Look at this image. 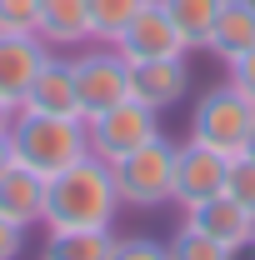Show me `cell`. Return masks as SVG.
<instances>
[{"mask_svg": "<svg viewBox=\"0 0 255 260\" xmlns=\"http://www.w3.org/2000/svg\"><path fill=\"white\" fill-rule=\"evenodd\" d=\"M120 190H115V170L85 155L55 180H45V230H110L120 215Z\"/></svg>", "mask_w": 255, "mask_h": 260, "instance_id": "cell-1", "label": "cell"}, {"mask_svg": "<svg viewBox=\"0 0 255 260\" xmlns=\"http://www.w3.org/2000/svg\"><path fill=\"white\" fill-rule=\"evenodd\" d=\"M10 145H15V165L35 170L40 180H55L60 170H70L75 160L90 155V130H85V120L20 105L15 125H10Z\"/></svg>", "mask_w": 255, "mask_h": 260, "instance_id": "cell-2", "label": "cell"}, {"mask_svg": "<svg viewBox=\"0 0 255 260\" xmlns=\"http://www.w3.org/2000/svg\"><path fill=\"white\" fill-rule=\"evenodd\" d=\"M250 125H255V105L230 80L220 85H210V90H200V100L190 105V135L195 145H205V150H215V155H240L245 150V140H250Z\"/></svg>", "mask_w": 255, "mask_h": 260, "instance_id": "cell-3", "label": "cell"}, {"mask_svg": "<svg viewBox=\"0 0 255 260\" xmlns=\"http://www.w3.org/2000/svg\"><path fill=\"white\" fill-rule=\"evenodd\" d=\"M175 150H180V140L155 135L140 150H130L125 160L110 165L120 205H130V210H160V205H170V190H175Z\"/></svg>", "mask_w": 255, "mask_h": 260, "instance_id": "cell-4", "label": "cell"}, {"mask_svg": "<svg viewBox=\"0 0 255 260\" xmlns=\"http://www.w3.org/2000/svg\"><path fill=\"white\" fill-rule=\"evenodd\" d=\"M70 70H75V95H80L85 120L130 100V60L115 45H100V40L80 45V55H70Z\"/></svg>", "mask_w": 255, "mask_h": 260, "instance_id": "cell-5", "label": "cell"}, {"mask_svg": "<svg viewBox=\"0 0 255 260\" xmlns=\"http://www.w3.org/2000/svg\"><path fill=\"white\" fill-rule=\"evenodd\" d=\"M85 130H90V155H100L105 165L125 160L130 150H140L145 140L165 135V130H160V110L140 105L135 95L120 100V105H110V110H100V115H90Z\"/></svg>", "mask_w": 255, "mask_h": 260, "instance_id": "cell-6", "label": "cell"}, {"mask_svg": "<svg viewBox=\"0 0 255 260\" xmlns=\"http://www.w3.org/2000/svg\"><path fill=\"white\" fill-rule=\"evenodd\" d=\"M115 50L125 55L130 65H145V60H170V55H190L185 35L175 30V20L165 15L160 0H145L140 15L125 25V35L115 40Z\"/></svg>", "mask_w": 255, "mask_h": 260, "instance_id": "cell-7", "label": "cell"}, {"mask_svg": "<svg viewBox=\"0 0 255 260\" xmlns=\"http://www.w3.org/2000/svg\"><path fill=\"white\" fill-rule=\"evenodd\" d=\"M55 50L40 40L35 30H0V100H10L15 110L25 105L40 65L50 60Z\"/></svg>", "mask_w": 255, "mask_h": 260, "instance_id": "cell-8", "label": "cell"}, {"mask_svg": "<svg viewBox=\"0 0 255 260\" xmlns=\"http://www.w3.org/2000/svg\"><path fill=\"white\" fill-rule=\"evenodd\" d=\"M225 170H230L225 155L195 145V140H180V150H175V190H170V200H175L180 210L205 205L210 195L225 190Z\"/></svg>", "mask_w": 255, "mask_h": 260, "instance_id": "cell-9", "label": "cell"}, {"mask_svg": "<svg viewBox=\"0 0 255 260\" xmlns=\"http://www.w3.org/2000/svg\"><path fill=\"white\" fill-rule=\"evenodd\" d=\"M130 95L150 110H170L190 95V65L185 55H170V60H145V65H130Z\"/></svg>", "mask_w": 255, "mask_h": 260, "instance_id": "cell-10", "label": "cell"}, {"mask_svg": "<svg viewBox=\"0 0 255 260\" xmlns=\"http://www.w3.org/2000/svg\"><path fill=\"white\" fill-rule=\"evenodd\" d=\"M185 220H190L195 230H205L210 240H220L225 250H250L255 245V215L240 205V200H230V195H210L205 205H195V210H185Z\"/></svg>", "mask_w": 255, "mask_h": 260, "instance_id": "cell-11", "label": "cell"}, {"mask_svg": "<svg viewBox=\"0 0 255 260\" xmlns=\"http://www.w3.org/2000/svg\"><path fill=\"white\" fill-rule=\"evenodd\" d=\"M35 35L50 50H80V45H90V5L85 0H40Z\"/></svg>", "mask_w": 255, "mask_h": 260, "instance_id": "cell-12", "label": "cell"}, {"mask_svg": "<svg viewBox=\"0 0 255 260\" xmlns=\"http://www.w3.org/2000/svg\"><path fill=\"white\" fill-rule=\"evenodd\" d=\"M30 110H45V115H70V120H85L80 115V95H75V70L65 55H50L35 75L30 95H25Z\"/></svg>", "mask_w": 255, "mask_h": 260, "instance_id": "cell-13", "label": "cell"}, {"mask_svg": "<svg viewBox=\"0 0 255 260\" xmlns=\"http://www.w3.org/2000/svg\"><path fill=\"white\" fill-rule=\"evenodd\" d=\"M205 50H210L220 65H235L245 50H255V5H250V0H225V5H220Z\"/></svg>", "mask_w": 255, "mask_h": 260, "instance_id": "cell-14", "label": "cell"}, {"mask_svg": "<svg viewBox=\"0 0 255 260\" xmlns=\"http://www.w3.org/2000/svg\"><path fill=\"white\" fill-rule=\"evenodd\" d=\"M0 215H10L15 225H40L45 220V180L25 165H10L0 175Z\"/></svg>", "mask_w": 255, "mask_h": 260, "instance_id": "cell-15", "label": "cell"}, {"mask_svg": "<svg viewBox=\"0 0 255 260\" xmlns=\"http://www.w3.org/2000/svg\"><path fill=\"white\" fill-rule=\"evenodd\" d=\"M115 235L110 230H45L40 260H110Z\"/></svg>", "mask_w": 255, "mask_h": 260, "instance_id": "cell-16", "label": "cell"}, {"mask_svg": "<svg viewBox=\"0 0 255 260\" xmlns=\"http://www.w3.org/2000/svg\"><path fill=\"white\" fill-rule=\"evenodd\" d=\"M165 5V15L175 20V30L185 35V45L190 50H205V40L215 30V15H220L225 0H160Z\"/></svg>", "mask_w": 255, "mask_h": 260, "instance_id": "cell-17", "label": "cell"}, {"mask_svg": "<svg viewBox=\"0 0 255 260\" xmlns=\"http://www.w3.org/2000/svg\"><path fill=\"white\" fill-rule=\"evenodd\" d=\"M85 5H90V40L115 45V40L125 35V25L140 15L145 0H85Z\"/></svg>", "mask_w": 255, "mask_h": 260, "instance_id": "cell-18", "label": "cell"}, {"mask_svg": "<svg viewBox=\"0 0 255 260\" xmlns=\"http://www.w3.org/2000/svg\"><path fill=\"white\" fill-rule=\"evenodd\" d=\"M165 250H170V260H235V250H225L220 240H210V235L195 230L190 220L165 240Z\"/></svg>", "mask_w": 255, "mask_h": 260, "instance_id": "cell-19", "label": "cell"}, {"mask_svg": "<svg viewBox=\"0 0 255 260\" xmlns=\"http://www.w3.org/2000/svg\"><path fill=\"white\" fill-rule=\"evenodd\" d=\"M225 195L240 200L255 215V160L250 155H230V170H225Z\"/></svg>", "mask_w": 255, "mask_h": 260, "instance_id": "cell-20", "label": "cell"}, {"mask_svg": "<svg viewBox=\"0 0 255 260\" xmlns=\"http://www.w3.org/2000/svg\"><path fill=\"white\" fill-rule=\"evenodd\" d=\"M110 260H170V250H165V240H155V235H115Z\"/></svg>", "mask_w": 255, "mask_h": 260, "instance_id": "cell-21", "label": "cell"}, {"mask_svg": "<svg viewBox=\"0 0 255 260\" xmlns=\"http://www.w3.org/2000/svg\"><path fill=\"white\" fill-rule=\"evenodd\" d=\"M40 0H0V30H35Z\"/></svg>", "mask_w": 255, "mask_h": 260, "instance_id": "cell-22", "label": "cell"}, {"mask_svg": "<svg viewBox=\"0 0 255 260\" xmlns=\"http://www.w3.org/2000/svg\"><path fill=\"white\" fill-rule=\"evenodd\" d=\"M225 70H230V85H235V90H240V95L255 105V50H245L240 60H235V65H225Z\"/></svg>", "mask_w": 255, "mask_h": 260, "instance_id": "cell-23", "label": "cell"}, {"mask_svg": "<svg viewBox=\"0 0 255 260\" xmlns=\"http://www.w3.org/2000/svg\"><path fill=\"white\" fill-rule=\"evenodd\" d=\"M25 250V225H15L10 215H0V260H15Z\"/></svg>", "mask_w": 255, "mask_h": 260, "instance_id": "cell-24", "label": "cell"}, {"mask_svg": "<svg viewBox=\"0 0 255 260\" xmlns=\"http://www.w3.org/2000/svg\"><path fill=\"white\" fill-rule=\"evenodd\" d=\"M15 165V145H10V135H0V175Z\"/></svg>", "mask_w": 255, "mask_h": 260, "instance_id": "cell-25", "label": "cell"}, {"mask_svg": "<svg viewBox=\"0 0 255 260\" xmlns=\"http://www.w3.org/2000/svg\"><path fill=\"white\" fill-rule=\"evenodd\" d=\"M10 125H15V105L0 100V135H10Z\"/></svg>", "mask_w": 255, "mask_h": 260, "instance_id": "cell-26", "label": "cell"}, {"mask_svg": "<svg viewBox=\"0 0 255 260\" xmlns=\"http://www.w3.org/2000/svg\"><path fill=\"white\" fill-rule=\"evenodd\" d=\"M240 155H250V160H255V125H250V140H245V150H240Z\"/></svg>", "mask_w": 255, "mask_h": 260, "instance_id": "cell-27", "label": "cell"}, {"mask_svg": "<svg viewBox=\"0 0 255 260\" xmlns=\"http://www.w3.org/2000/svg\"><path fill=\"white\" fill-rule=\"evenodd\" d=\"M250 5H255V0H250Z\"/></svg>", "mask_w": 255, "mask_h": 260, "instance_id": "cell-28", "label": "cell"}]
</instances>
